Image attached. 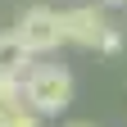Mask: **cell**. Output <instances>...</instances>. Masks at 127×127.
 Masks as SVG:
<instances>
[{"mask_svg":"<svg viewBox=\"0 0 127 127\" xmlns=\"http://www.w3.org/2000/svg\"><path fill=\"white\" fill-rule=\"evenodd\" d=\"M68 127H95V123H68Z\"/></svg>","mask_w":127,"mask_h":127,"instance_id":"9c48e42d","label":"cell"},{"mask_svg":"<svg viewBox=\"0 0 127 127\" xmlns=\"http://www.w3.org/2000/svg\"><path fill=\"white\" fill-rule=\"evenodd\" d=\"M23 36V45L32 55H55L59 45H68V27H64V9H50V5H32L23 9L18 27H14Z\"/></svg>","mask_w":127,"mask_h":127,"instance_id":"7a4b0ae2","label":"cell"},{"mask_svg":"<svg viewBox=\"0 0 127 127\" xmlns=\"http://www.w3.org/2000/svg\"><path fill=\"white\" fill-rule=\"evenodd\" d=\"M100 5H104V9H114V5H127V0H100Z\"/></svg>","mask_w":127,"mask_h":127,"instance_id":"52a82bcc","label":"cell"},{"mask_svg":"<svg viewBox=\"0 0 127 127\" xmlns=\"http://www.w3.org/2000/svg\"><path fill=\"white\" fill-rule=\"evenodd\" d=\"M27 68H32V50L14 27H5L0 32V77H23Z\"/></svg>","mask_w":127,"mask_h":127,"instance_id":"277c9868","label":"cell"},{"mask_svg":"<svg viewBox=\"0 0 127 127\" xmlns=\"http://www.w3.org/2000/svg\"><path fill=\"white\" fill-rule=\"evenodd\" d=\"M123 50V32L118 27H109V36H104V45H100V55H118Z\"/></svg>","mask_w":127,"mask_h":127,"instance_id":"8992f818","label":"cell"},{"mask_svg":"<svg viewBox=\"0 0 127 127\" xmlns=\"http://www.w3.org/2000/svg\"><path fill=\"white\" fill-rule=\"evenodd\" d=\"M64 27H68V45L100 50L114 23H109V14H104L100 0H91V5H73V9H64Z\"/></svg>","mask_w":127,"mask_h":127,"instance_id":"3957f363","label":"cell"},{"mask_svg":"<svg viewBox=\"0 0 127 127\" xmlns=\"http://www.w3.org/2000/svg\"><path fill=\"white\" fill-rule=\"evenodd\" d=\"M23 95H27V109H36L41 118H59L73 104V73L64 64H32Z\"/></svg>","mask_w":127,"mask_h":127,"instance_id":"6da1fadb","label":"cell"},{"mask_svg":"<svg viewBox=\"0 0 127 127\" xmlns=\"http://www.w3.org/2000/svg\"><path fill=\"white\" fill-rule=\"evenodd\" d=\"M0 127H41V114L36 109H14V114L0 118Z\"/></svg>","mask_w":127,"mask_h":127,"instance_id":"5b68a950","label":"cell"},{"mask_svg":"<svg viewBox=\"0 0 127 127\" xmlns=\"http://www.w3.org/2000/svg\"><path fill=\"white\" fill-rule=\"evenodd\" d=\"M5 114H14V109H9V104H5V100H0V118H5Z\"/></svg>","mask_w":127,"mask_h":127,"instance_id":"ba28073f","label":"cell"}]
</instances>
